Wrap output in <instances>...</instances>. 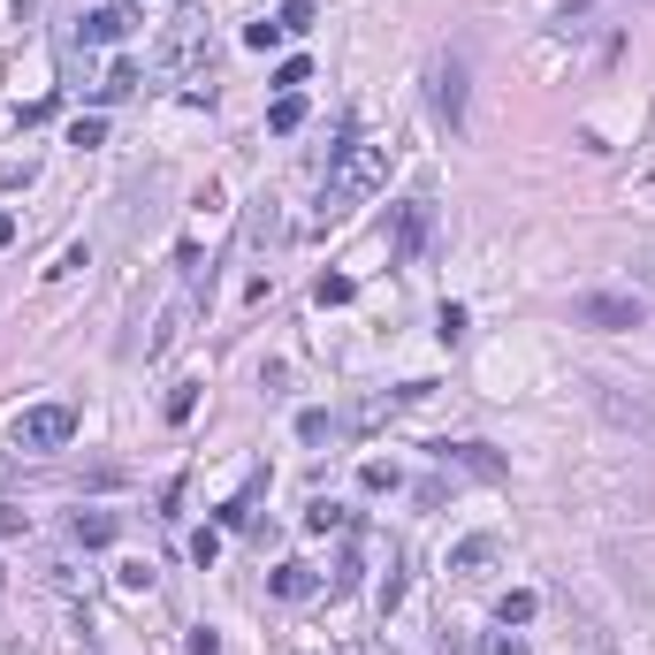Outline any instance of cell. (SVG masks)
Returning <instances> with one entry per match:
<instances>
[{"instance_id":"6da1fadb","label":"cell","mask_w":655,"mask_h":655,"mask_svg":"<svg viewBox=\"0 0 655 655\" xmlns=\"http://www.w3.org/2000/svg\"><path fill=\"white\" fill-rule=\"evenodd\" d=\"M381 183H389V146H343V161L328 168L321 221H343V214H351V206H366Z\"/></svg>"},{"instance_id":"7a4b0ae2","label":"cell","mask_w":655,"mask_h":655,"mask_svg":"<svg viewBox=\"0 0 655 655\" xmlns=\"http://www.w3.org/2000/svg\"><path fill=\"white\" fill-rule=\"evenodd\" d=\"M427 100H435V123H443V130H466V54H435Z\"/></svg>"},{"instance_id":"3957f363","label":"cell","mask_w":655,"mask_h":655,"mask_svg":"<svg viewBox=\"0 0 655 655\" xmlns=\"http://www.w3.org/2000/svg\"><path fill=\"white\" fill-rule=\"evenodd\" d=\"M77 435V412L69 404H31V412H15V450H61Z\"/></svg>"},{"instance_id":"277c9868","label":"cell","mask_w":655,"mask_h":655,"mask_svg":"<svg viewBox=\"0 0 655 655\" xmlns=\"http://www.w3.org/2000/svg\"><path fill=\"white\" fill-rule=\"evenodd\" d=\"M572 321L579 328H641V298L633 290H587V298H572Z\"/></svg>"},{"instance_id":"5b68a950","label":"cell","mask_w":655,"mask_h":655,"mask_svg":"<svg viewBox=\"0 0 655 655\" xmlns=\"http://www.w3.org/2000/svg\"><path fill=\"white\" fill-rule=\"evenodd\" d=\"M587 397H595V412H602L610 427H625V435H648L655 427V404L648 397H625L618 381H587Z\"/></svg>"},{"instance_id":"8992f818","label":"cell","mask_w":655,"mask_h":655,"mask_svg":"<svg viewBox=\"0 0 655 655\" xmlns=\"http://www.w3.org/2000/svg\"><path fill=\"white\" fill-rule=\"evenodd\" d=\"M495 556H503L495 533H466V541L450 549V572H458V579H481V572H495Z\"/></svg>"},{"instance_id":"52a82bcc","label":"cell","mask_w":655,"mask_h":655,"mask_svg":"<svg viewBox=\"0 0 655 655\" xmlns=\"http://www.w3.org/2000/svg\"><path fill=\"white\" fill-rule=\"evenodd\" d=\"M443 466H466L481 481H503V458H495L489 443H443Z\"/></svg>"},{"instance_id":"ba28073f","label":"cell","mask_w":655,"mask_h":655,"mask_svg":"<svg viewBox=\"0 0 655 655\" xmlns=\"http://www.w3.org/2000/svg\"><path fill=\"white\" fill-rule=\"evenodd\" d=\"M191 61H198V31H191V23H183V31H168L161 46H153V69H168V77H175V69H191Z\"/></svg>"},{"instance_id":"9c48e42d","label":"cell","mask_w":655,"mask_h":655,"mask_svg":"<svg viewBox=\"0 0 655 655\" xmlns=\"http://www.w3.org/2000/svg\"><path fill=\"white\" fill-rule=\"evenodd\" d=\"M69 533H77L84 549H107V541L123 533V518H115V510H77V518H69Z\"/></svg>"},{"instance_id":"30bf717a","label":"cell","mask_w":655,"mask_h":655,"mask_svg":"<svg viewBox=\"0 0 655 655\" xmlns=\"http://www.w3.org/2000/svg\"><path fill=\"white\" fill-rule=\"evenodd\" d=\"M267 587H275L283 602H306V595L321 587V572H313V564H275V572H267Z\"/></svg>"},{"instance_id":"8fae6325","label":"cell","mask_w":655,"mask_h":655,"mask_svg":"<svg viewBox=\"0 0 655 655\" xmlns=\"http://www.w3.org/2000/svg\"><path fill=\"white\" fill-rule=\"evenodd\" d=\"M123 31H130V15H123V8H92V15H84V38H92V46H115Z\"/></svg>"},{"instance_id":"7c38bea8","label":"cell","mask_w":655,"mask_h":655,"mask_svg":"<svg viewBox=\"0 0 655 655\" xmlns=\"http://www.w3.org/2000/svg\"><path fill=\"white\" fill-rule=\"evenodd\" d=\"M138 84H146V77H138V61H115V69H107V77L92 84V100H130Z\"/></svg>"},{"instance_id":"4fadbf2b","label":"cell","mask_w":655,"mask_h":655,"mask_svg":"<svg viewBox=\"0 0 655 655\" xmlns=\"http://www.w3.org/2000/svg\"><path fill=\"white\" fill-rule=\"evenodd\" d=\"M427 221H435V206H427V198H412V206H404V237H397V252H404V260L427 244Z\"/></svg>"},{"instance_id":"5bb4252c","label":"cell","mask_w":655,"mask_h":655,"mask_svg":"<svg viewBox=\"0 0 655 655\" xmlns=\"http://www.w3.org/2000/svg\"><path fill=\"white\" fill-rule=\"evenodd\" d=\"M260 489H267V473H252L244 489H237L229 503H221V526H252V503H260Z\"/></svg>"},{"instance_id":"9a60e30c","label":"cell","mask_w":655,"mask_h":655,"mask_svg":"<svg viewBox=\"0 0 655 655\" xmlns=\"http://www.w3.org/2000/svg\"><path fill=\"white\" fill-rule=\"evenodd\" d=\"M275 23H283V38H306V31L321 23V8H313V0H283V8H275Z\"/></svg>"},{"instance_id":"2e32d148","label":"cell","mask_w":655,"mask_h":655,"mask_svg":"<svg viewBox=\"0 0 655 655\" xmlns=\"http://www.w3.org/2000/svg\"><path fill=\"white\" fill-rule=\"evenodd\" d=\"M533 610H541V602L518 587V595H503V602H495V625H503V633H510V625H533Z\"/></svg>"},{"instance_id":"e0dca14e","label":"cell","mask_w":655,"mask_h":655,"mask_svg":"<svg viewBox=\"0 0 655 655\" xmlns=\"http://www.w3.org/2000/svg\"><path fill=\"white\" fill-rule=\"evenodd\" d=\"M351 298H358V283H351V275H321V283H313V306H351Z\"/></svg>"},{"instance_id":"ac0fdd59","label":"cell","mask_w":655,"mask_h":655,"mask_svg":"<svg viewBox=\"0 0 655 655\" xmlns=\"http://www.w3.org/2000/svg\"><path fill=\"white\" fill-rule=\"evenodd\" d=\"M298 123H306V100H298V92H283V100H275V115H267V130H275V138H290Z\"/></svg>"},{"instance_id":"d6986e66","label":"cell","mask_w":655,"mask_h":655,"mask_svg":"<svg viewBox=\"0 0 655 655\" xmlns=\"http://www.w3.org/2000/svg\"><path fill=\"white\" fill-rule=\"evenodd\" d=\"M244 46H252V54H275V46H283V23H275V15L244 23Z\"/></svg>"},{"instance_id":"ffe728a7","label":"cell","mask_w":655,"mask_h":655,"mask_svg":"<svg viewBox=\"0 0 655 655\" xmlns=\"http://www.w3.org/2000/svg\"><path fill=\"white\" fill-rule=\"evenodd\" d=\"M306 84H313V61H306V54H290V61L275 69V92H306Z\"/></svg>"},{"instance_id":"44dd1931","label":"cell","mask_w":655,"mask_h":655,"mask_svg":"<svg viewBox=\"0 0 655 655\" xmlns=\"http://www.w3.org/2000/svg\"><path fill=\"white\" fill-rule=\"evenodd\" d=\"M69 146H77V153L107 146V123H100V115H77V123H69Z\"/></svg>"},{"instance_id":"7402d4cb","label":"cell","mask_w":655,"mask_h":655,"mask_svg":"<svg viewBox=\"0 0 655 655\" xmlns=\"http://www.w3.org/2000/svg\"><path fill=\"white\" fill-rule=\"evenodd\" d=\"M191 412H198V381H175V389H168V420H175V427H183V420H191Z\"/></svg>"},{"instance_id":"603a6c76","label":"cell","mask_w":655,"mask_h":655,"mask_svg":"<svg viewBox=\"0 0 655 655\" xmlns=\"http://www.w3.org/2000/svg\"><path fill=\"white\" fill-rule=\"evenodd\" d=\"M358 489H366V495H389V489H397V466H381V458H374V466H358Z\"/></svg>"},{"instance_id":"cb8c5ba5","label":"cell","mask_w":655,"mask_h":655,"mask_svg":"<svg viewBox=\"0 0 655 655\" xmlns=\"http://www.w3.org/2000/svg\"><path fill=\"white\" fill-rule=\"evenodd\" d=\"M435 335L458 351V343H466V306H443V313H435Z\"/></svg>"},{"instance_id":"d4e9b609","label":"cell","mask_w":655,"mask_h":655,"mask_svg":"<svg viewBox=\"0 0 655 655\" xmlns=\"http://www.w3.org/2000/svg\"><path fill=\"white\" fill-rule=\"evenodd\" d=\"M328 427H335L328 412H298V443H328Z\"/></svg>"},{"instance_id":"484cf974","label":"cell","mask_w":655,"mask_h":655,"mask_svg":"<svg viewBox=\"0 0 655 655\" xmlns=\"http://www.w3.org/2000/svg\"><path fill=\"white\" fill-rule=\"evenodd\" d=\"M335 526H343V510H335V503H313V510H306V533H335Z\"/></svg>"},{"instance_id":"4316f807","label":"cell","mask_w":655,"mask_h":655,"mask_svg":"<svg viewBox=\"0 0 655 655\" xmlns=\"http://www.w3.org/2000/svg\"><path fill=\"white\" fill-rule=\"evenodd\" d=\"M191 556H198V564H214V556H221V533H214V526H206V533H191Z\"/></svg>"},{"instance_id":"83f0119b","label":"cell","mask_w":655,"mask_h":655,"mask_svg":"<svg viewBox=\"0 0 655 655\" xmlns=\"http://www.w3.org/2000/svg\"><path fill=\"white\" fill-rule=\"evenodd\" d=\"M23 183H31V161H8V168H0V191H23Z\"/></svg>"},{"instance_id":"f1b7e54d","label":"cell","mask_w":655,"mask_h":655,"mask_svg":"<svg viewBox=\"0 0 655 655\" xmlns=\"http://www.w3.org/2000/svg\"><path fill=\"white\" fill-rule=\"evenodd\" d=\"M8 244H15V214H0V252H8Z\"/></svg>"},{"instance_id":"f546056e","label":"cell","mask_w":655,"mask_h":655,"mask_svg":"<svg viewBox=\"0 0 655 655\" xmlns=\"http://www.w3.org/2000/svg\"><path fill=\"white\" fill-rule=\"evenodd\" d=\"M641 267H648V283H655V252H648V260H641Z\"/></svg>"}]
</instances>
